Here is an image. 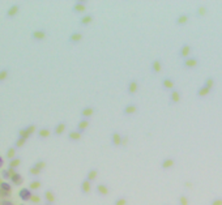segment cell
Returning <instances> with one entry per match:
<instances>
[{"label":"cell","instance_id":"6da1fadb","mask_svg":"<svg viewBox=\"0 0 222 205\" xmlns=\"http://www.w3.org/2000/svg\"><path fill=\"white\" fill-rule=\"evenodd\" d=\"M192 45L191 43H188V42H184L183 45L178 49V58L179 59H182V60H184V59H187V58H190L191 55H192Z\"/></svg>","mask_w":222,"mask_h":205},{"label":"cell","instance_id":"7a4b0ae2","mask_svg":"<svg viewBox=\"0 0 222 205\" xmlns=\"http://www.w3.org/2000/svg\"><path fill=\"white\" fill-rule=\"evenodd\" d=\"M175 163H176L175 157L167 155V157H163V158L161 159L159 167H161V170H163V171H167V170H171L174 166H175Z\"/></svg>","mask_w":222,"mask_h":205},{"label":"cell","instance_id":"3957f363","mask_svg":"<svg viewBox=\"0 0 222 205\" xmlns=\"http://www.w3.org/2000/svg\"><path fill=\"white\" fill-rule=\"evenodd\" d=\"M140 89V80L138 78H131L127 84V88H125V91H127V94L131 95V97H133L135 94Z\"/></svg>","mask_w":222,"mask_h":205},{"label":"cell","instance_id":"277c9868","mask_svg":"<svg viewBox=\"0 0 222 205\" xmlns=\"http://www.w3.org/2000/svg\"><path fill=\"white\" fill-rule=\"evenodd\" d=\"M199 58L195 55H191L190 58H187L184 60H182V67L184 69H193L199 65Z\"/></svg>","mask_w":222,"mask_h":205},{"label":"cell","instance_id":"5b68a950","mask_svg":"<svg viewBox=\"0 0 222 205\" xmlns=\"http://www.w3.org/2000/svg\"><path fill=\"white\" fill-rule=\"evenodd\" d=\"M137 111H138V106H137V103H135V102H129L127 104H124V107L121 108V114L124 116H132V115L136 114Z\"/></svg>","mask_w":222,"mask_h":205},{"label":"cell","instance_id":"8992f818","mask_svg":"<svg viewBox=\"0 0 222 205\" xmlns=\"http://www.w3.org/2000/svg\"><path fill=\"white\" fill-rule=\"evenodd\" d=\"M86 8H88V3L84 2V0H77L72 7V12L76 13V15L82 16V15H85L86 13Z\"/></svg>","mask_w":222,"mask_h":205},{"label":"cell","instance_id":"52a82bcc","mask_svg":"<svg viewBox=\"0 0 222 205\" xmlns=\"http://www.w3.org/2000/svg\"><path fill=\"white\" fill-rule=\"evenodd\" d=\"M190 19H191V13H188V12H182V13H179L176 17H175V20H174V24H175L176 26H184V25H187L190 22Z\"/></svg>","mask_w":222,"mask_h":205},{"label":"cell","instance_id":"ba28073f","mask_svg":"<svg viewBox=\"0 0 222 205\" xmlns=\"http://www.w3.org/2000/svg\"><path fill=\"white\" fill-rule=\"evenodd\" d=\"M161 86H162V89L167 90L170 93L171 90L175 89V81H174L172 77L165 76V77H162V80H161Z\"/></svg>","mask_w":222,"mask_h":205},{"label":"cell","instance_id":"9c48e42d","mask_svg":"<svg viewBox=\"0 0 222 205\" xmlns=\"http://www.w3.org/2000/svg\"><path fill=\"white\" fill-rule=\"evenodd\" d=\"M94 114H95V107L91 106V104H88V106L82 107L81 111H80L81 119H88V120H90L91 118H93Z\"/></svg>","mask_w":222,"mask_h":205},{"label":"cell","instance_id":"30bf717a","mask_svg":"<svg viewBox=\"0 0 222 205\" xmlns=\"http://www.w3.org/2000/svg\"><path fill=\"white\" fill-rule=\"evenodd\" d=\"M162 69H163V63H162V60H161L159 58H155V59L152 60V63H150V72L153 73V75H158V73L162 72Z\"/></svg>","mask_w":222,"mask_h":205},{"label":"cell","instance_id":"8fae6325","mask_svg":"<svg viewBox=\"0 0 222 205\" xmlns=\"http://www.w3.org/2000/svg\"><path fill=\"white\" fill-rule=\"evenodd\" d=\"M182 98H183V94H182V91L179 90V89H174V90H171L169 93V102L171 103V104H176V103H179L180 101H182Z\"/></svg>","mask_w":222,"mask_h":205},{"label":"cell","instance_id":"7c38bea8","mask_svg":"<svg viewBox=\"0 0 222 205\" xmlns=\"http://www.w3.org/2000/svg\"><path fill=\"white\" fill-rule=\"evenodd\" d=\"M46 167V161H43V159H39L38 162H36L33 165L32 167H30V170H29V173L32 174V175H34V176H37V175H39L41 174V171L43 169Z\"/></svg>","mask_w":222,"mask_h":205},{"label":"cell","instance_id":"4fadbf2b","mask_svg":"<svg viewBox=\"0 0 222 205\" xmlns=\"http://www.w3.org/2000/svg\"><path fill=\"white\" fill-rule=\"evenodd\" d=\"M121 138H123V135H121L119 131H114L110 135V144L112 146H118L121 148Z\"/></svg>","mask_w":222,"mask_h":205},{"label":"cell","instance_id":"5bb4252c","mask_svg":"<svg viewBox=\"0 0 222 205\" xmlns=\"http://www.w3.org/2000/svg\"><path fill=\"white\" fill-rule=\"evenodd\" d=\"M95 193H97L98 196H107L108 193H110V188H108V184H106V183H97L95 184Z\"/></svg>","mask_w":222,"mask_h":205},{"label":"cell","instance_id":"9a60e30c","mask_svg":"<svg viewBox=\"0 0 222 205\" xmlns=\"http://www.w3.org/2000/svg\"><path fill=\"white\" fill-rule=\"evenodd\" d=\"M36 125L34 124H32V125H28V127H25V128H22L20 131V136L19 137H22V138H25V140H28V138L32 136V135L36 132Z\"/></svg>","mask_w":222,"mask_h":205},{"label":"cell","instance_id":"2e32d148","mask_svg":"<svg viewBox=\"0 0 222 205\" xmlns=\"http://www.w3.org/2000/svg\"><path fill=\"white\" fill-rule=\"evenodd\" d=\"M82 38H84V34H82L80 30H75V32H72L71 34H69L68 42L72 43V45H76V43L82 41Z\"/></svg>","mask_w":222,"mask_h":205},{"label":"cell","instance_id":"e0dca14e","mask_svg":"<svg viewBox=\"0 0 222 205\" xmlns=\"http://www.w3.org/2000/svg\"><path fill=\"white\" fill-rule=\"evenodd\" d=\"M94 21V15L90 12H86L85 15H82L80 17V21H78V24H80V26H88L90 25L91 22Z\"/></svg>","mask_w":222,"mask_h":205},{"label":"cell","instance_id":"ac0fdd59","mask_svg":"<svg viewBox=\"0 0 222 205\" xmlns=\"http://www.w3.org/2000/svg\"><path fill=\"white\" fill-rule=\"evenodd\" d=\"M91 190H93V183L89 182V180H86L85 178H84V179H82V182H81V184H80L81 193L82 195H88V193L91 192Z\"/></svg>","mask_w":222,"mask_h":205},{"label":"cell","instance_id":"d6986e66","mask_svg":"<svg viewBox=\"0 0 222 205\" xmlns=\"http://www.w3.org/2000/svg\"><path fill=\"white\" fill-rule=\"evenodd\" d=\"M208 5L205 3H200L197 7H196V9H195V16L197 17V19H201V17H204L208 13Z\"/></svg>","mask_w":222,"mask_h":205},{"label":"cell","instance_id":"ffe728a7","mask_svg":"<svg viewBox=\"0 0 222 205\" xmlns=\"http://www.w3.org/2000/svg\"><path fill=\"white\" fill-rule=\"evenodd\" d=\"M98 175H99V170L97 167H90L88 170V173H86V175H85V179L93 183L98 178Z\"/></svg>","mask_w":222,"mask_h":205},{"label":"cell","instance_id":"44dd1931","mask_svg":"<svg viewBox=\"0 0 222 205\" xmlns=\"http://www.w3.org/2000/svg\"><path fill=\"white\" fill-rule=\"evenodd\" d=\"M19 197L22 200V201H30L32 197H33L32 190L30 188H21L20 192H19Z\"/></svg>","mask_w":222,"mask_h":205},{"label":"cell","instance_id":"7402d4cb","mask_svg":"<svg viewBox=\"0 0 222 205\" xmlns=\"http://www.w3.org/2000/svg\"><path fill=\"white\" fill-rule=\"evenodd\" d=\"M210 93H212V90H209L207 86H204L203 84L200 85L197 89H196V97H197V98H205Z\"/></svg>","mask_w":222,"mask_h":205},{"label":"cell","instance_id":"603a6c76","mask_svg":"<svg viewBox=\"0 0 222 205\" xmlns=\"http://www.w3.org/2000/svg\"><path fill=\"white\" fill-rule=\"evenodd\" d=\"M89 123H90V121L88 119H80V121H78L77 125H76V131H78V132L82 135L86 129L89 128Z\"/></svg>","mask_w":222,"mask_h":205},{"label":"cell","instance_id":"cb8c5ba5","mask_svg":"<svg viewBox=\"0 0 222 205\" xmlns=\"http://www.w3.org/2000/svg\"><path fill=\"white\" fill-rule=\"evenodd\" d=\"M65 129H67V123H65V121H60V123H58L54 127V135H56V136H60V135L64 133Z\"/></svg>","mask_w":222,"mask_h":205},{"label":"cell","instance_id":"d4e9b609","mask_svg":"<svg viewBox=\"0 0 222 205\" xmlns=\"http://www.w3.org/2000/svg\"><path fill=\"white\" fill-rule=\"evenodd\" d=\"M11 191H12V187H11L9 183H7V182H2V183H0V192H2L3 196L9 195Z\"/></svg>","mask_w":222,"mask_h":205},{"label":"cell","instance_id":"484cf974","mask_svg":"<svg viewBox=\"0 0 222 205\" xmlns=\"http://www.w3.org/2000/svg\"><path fill=\"white\" fill-rule=\"evenodd\" d=\"M45 200H46V203H49V204H54L55 200H56V196L54 193V191H52V190H46L45 191Z\"/></svg>","mask_w":222,"mask_h":205},{"label":"cell","instance_id":"4316f807","mask_svg":"<svg viewBox=\"0 0 222 205\" xmlns=\"http://www.w3.org/2000/svg\"><path fill=\"white\" fill-rule=\"evenodd\" d=\"M81 137H82V135L76 129L69 131V133H68V140L69 141H80Z\"/></svg>","mask_w":222,"mask_h":205},{"label":"cell","instance_id":"83f0119b","mask_svg":"<svg viewBox=\"0 0 222 205\" xmlns=\"http://www.w3.org/2000/svg\"><path fill=\"white\" fill-rule=\"evenodd\" d=\"M203 85L207 86L209 90H213V89H214V86H216V80H214V77H213V76H208L205 80H204Z\"/></svg>","mask_w":222,"mask_h":205},{"label":"cell","instance_id":"f1b7e54d","mask_svg":"<svg viewBox=\"0 0 222 205\" xmlns=\"http://www.w3.org/2000/svg\"><path fill=\"white\" fill-rule=\"evenodd\" d=\"M176 204L178 205H190V197L186 193H180L176 199Z\"/></svg>","mask_w":222,"mask_h":205},{"label":"cell","instance_id":"f546056e","mask_svg":"<svg viewBox=\"0 0 222 205\" xmlns=\"http://www.w3.org/2000/svg\"><path fill=\"white\" fill-rule=\"evenodd\" d=\"M32 37L34 39H37V41H42V39L46 38V32L45 30H36V32H33Z\"/></svg>","mask_w":222,"mask_h":205},{"label":"cell","instance_id":"4dcf8cb0","mask_svg":"<svg viewBox=\"0 0 222 205\" xmlns=\"http://www.w3.org/2000/svg\"><path fill=\"white\" fill-rule=\"evenodd\" d=\"M37 133H38V136L41 137V138H47L51 135V131L47 128V127H43V128H39Z\"/></svg>","mask_w":222,"mask_h":205},{"label":"cell","instance_id":"1f68e13d","mask_svg":"<svg viewBox=\"0 0 222 205\" xmlns=\"http://www.w3.org/2000/svg\"><path fill=\"white\" fill-rule=\"evenodd\" d=\"M127 204H128L127 196H118L114 201H112V205H127Z\"/></svg>","mask_w":222,"mask_h":205},{"label":"cell","instance_id":"d6a6232c","mask_svg":"<svg viewBox=\"0 0 222 205\" xmlns=\"http://www.w3.org/2000/svg\"><path fill=\"white\" fill-rule=\"evenodd\" d=\"M5 157L8 159H15V158H17L16 157V146H12V148H9L7 152H5Z\"/></svg>","mask_w":222,"mask_h":205},{"label":"cell","instance_id":"836d02e7","mask_svg":"<svg viewBox=\"0 0 222 205\" xmlns=\"http://www.w3.org/2000/svg\"><path fill=\"white\" fill-rule=\"evenodd\" d=\"M11 180H12V183H13V184H22V182H24L22 176H21L19 173L13 174V175H12V178H11Z\"/></svg>","mask_w":222,"mask_h":205},{"label":"cell","instance_id":"e575fe53","mask_svg":"<svg viewBox=\"0 0 222 205\" xmlns=\"http://www.w3.org/2000/svg\"><path fill=\"white\" fill-rule=\"evenodd\" d=\"M41 186H42V183H41V180H38V179H36V180L30 182V184H29V188H30V190H32V191H37V190H39V188H41Z\"/></svg>","mask_w":222,"mask_h":205},{"label":"cell","instance_id":"d590c367","mask_svg":"<svg viewBox=\"0 0 222 205\" xmlns=\"http://www.w3.org/2000/svg\"><path fill=\"white\" fill-rule=\"evenodd\" d=\"M17 13H19V5H12V7L9 8V11L7 12V16L13 17V16H16Z\"/></svg>","mask_w":222,"mask_h":205},{"label":"cell","instance_id":"8d00e7d4","mask_svg":"<svg viewBox=\"0 0 222 205\" xmlns=\"http://www.w3.org/2000/svg\"><path fill=\"white\" fill-rule=\"evenodd\" d=\"M2 178H3V179L5 180V182H7L8 179H11V178H12L11 170H9V169H8V170H3V171H2Z\"/></svg>","mask_w":222,"mask_h":205},{"label":"cell","instance_id":"74e56055","mask_svg":"<svg viewBox=\"0 0 222 205\" xmlns=\"http://www.w3.org/2000/svg\"><path fill=\"white\" fill-rule=\"evenodd\" d=\"M209 205H222V197H221V196L213 197L210 201H209Z\"/></svg>","mask_w":222,"mask_h":205},{"label":"cell","instance_id":"f35d334b","mask_svg":"<svg viewBox=\"0 0 222 205\" xmlns=\"http://www.w3.org/2000/svg\"><path fill=\"white\" fill-rule=\"evenodd\" d=\"M21 165V159L20 158H15V159H12L11 161V163H9V167H12V169H16V167H19Z\"/></svg>","mask_w":222,"mask_h":205},{"label":"cell","instance_id":"ab89813d","mask_svg":"<svg viewBox=\"0 0 222 205\" xmlns=\"http://www.w3.org/2000/svg\"><path fill=\"white\" fill-rule=\"evenodd\" d=\"M183 188H186V190L193 188V182L192 180H184L183 182Z\"/></svg>","mask_w":222,"mask_h":205},{"label":"cell","instance_id":"60d3db41","mask_svg":"<svg viewBox=\"0 0 222 205\" xmlns=\"http://www.w3.org/2000/svg\"><path fill=\"white\" fill-rule=\"evenodd\" d=\"M26 141H28V140H25V138H22V137H19V138H17V141H16V148L24 146Z\"/></svg>","mask_w":222,"mask_h":205},{"label":"cell","instance_id":"b9f144b4","mask_svg":"<svg viewBox=\"0 0 222 205\" xmlns=\"http://www.w3.org/2000/svg\"><path fill=\"white\" fill-rule=\"evenodd\" d=\"M128 142H129V137L127 136V135H123V138H121V148L127 146Z\"/></svg>","mask_w":222,"mask_h":205},{"label":"cell","instance_id":"7bdbcfd3","mask_svg":"<svg viewBox=\"0 0 222 205\" xmlns=\"http://www.w3.org/2000/svg\"><path fill=\"white\" fill-rule=\"evenodd\" d=\"M7 77H8V71L7 69H3V71L0 72V81H4Z\"/></svg>","mask_w":222,"mask_h":205},{"label":"cell","instance_id":"ee69618b","mask_svg":"<svg viewBox=\"0 0 222 205\" xmlns=\"http://www.w3.org/2000/svg\"><path fill=\"white\" fill-rule=\"evenodd\" d=\"M32 203H34V204H38L39 205V203H41V197H39L38 195H33V197H32V200H30Z\"/></svg>","mask_w":222,"mask_h":205},{"label":"cell","instance_id":"f6af8a7d","mask_svg":"<svg viewBox=\"0 0 222 205\" xmlns=\"http://www.w3.org/2000/svg\"><path fill=\"white\" fill-rule=\"evenodd\" d=\"M3 205H12V203H11V201H7V200H4V201H3Z\"/></svg>","mask_w":222,"mask_h":205},{"label":"cell","instance_id":"bcb514c9","mask_svg":"<svg viewBox=\"0 0 222 205\" xmlns=\"http://www.w3.org/2000/svg\"><path fill=\"white\" fill-rule=\"evenodd\" d=\"M3 165H4V159L0 157V167H3Z\"/></svg>","mask_w":222,"mask_h":205},{"label":"cell","instance_id":"7dc6e473","mask_svg":"<svg viewBox=\"0 0 222 205\" xmlns=\"http://www.w3.org/2000/svg\"><path fill=\"white\" fill-rule=\"evenodd\" d=\"M45 205H54V204H49V203H46Z\"/></svg>","mask_w":222,"mask_h":205},{"label":"cell","instance_id":"c3c4849f","mask_svg":"<svg viewBox=\"0 0 222 205\" xmlns=\"http://www.w3.org/2000/svg\"><path fill=\"white\" fill-rule=\"evenodd\" d=\"M162 205H169V204H162Z\"/></svg>","mask_w":222,"mask_h":205},{"label":"cell","instance_id":"681fc988","mask_svg":"<svg viewBox=\"0 0 222 205\" xmlns=\"http://www.w3.org/2000/svg\"><path fill=\"white\" fill-rule=\"evenodd\" d=\"M21 205H24V204H21Z\"/></svg>","mask_w":222,"mask_h":205}]
</instances>
